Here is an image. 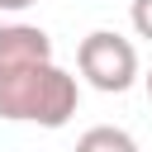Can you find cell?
Masks as SVG:
<instances>
[{
  "instance_id": "5b68a950",
  "label": "cell",
  "mask_w": 152,
  "mask_h": 152,
  "mask_svg": "<svg viewBox=\"0 0 152 152\" xmlns=\"http://www.w3.org/2000/svg\"><path fill=\"white\" fill-rule=\"evenodd\" d=\"M128 24H133L138 38L152 43V0H133V5H128Z\"/></svg>"
},
{
  "instance_id": "277c9868",
  "label": "cell",
  "mask_w": 152,
  "mask_h": 152,
  "mask_svg": "<svg viewBox=\"0 0 152 152\" xmlns=\"http://www.w3.org/2000/svg\"><path fill=\"white\" fill-rule=\"evenodd\" d=\"M76 152H138L133 133L128 128H114V124H95L76 138Z\"/></svg>"
},
{
  "instance_id": "52a82bcc",
  "label": "cell",
  "mask_w": 152,
  "mask_h": 152,
  "mask_svg": "<svg viewBox=\"0 0 152 152\" xmlns=\"http://www.w3.org/2000/svg\"><path fill=\"white\" fill-rule=\"evenodd\" d=\"M142 86H147V100H152V66H147V76H142Z\"/></svg>"
},
{
  "instance_id": "7a4b0ae2",
  "label": "cell",
  "mask_w": 152,
  "mask_h": 152,
  "mask_svg": "<svg viewBox=\"0 0 152 152\" xmlns=\"http://www.w3.org/2000/svg\"><path fill=\"white\" fill-rule=\"evenodd\" d=\"M76 71H81L95 90L124 95V90L138 81V48H133L124 33H114V28H95V33H86L81 48H76Z\"/></svg>"
},
{
  "instance_id": "8992f818",
  "label": "cell",
  "mask_w": 152,
  "mask_h": 152,
  "mask_svg": "<svg viewBox=\"0 0 152 152\" xmlns=\"http://www.w3.org/2000/svg\"><path fill=\"white\" fill-rule=\"evenodd\" d=\"M28 5H38V0H0V10H28Z\"/></svg>"
},
{
  "instance_id": "3957f363",
  "label": "cell",
  "mask_w": 152,
  "mask_h": 152,
  "mask_svg": "<svg viewBox=\"0 0 152 152\" xmlns=\"http://www.w3.org/2000/svg\"><path fill=\"white\" fill-rule=\"evenodd\" d=\"M52 62V38L38 24H0V71Z\"/></svg>"
},
{
  "instance_id": "6da1fadb",
  "label": "cell",
  "mask_w": 152,
  "mask_h": 152,
  "mask_svg": "<svg viewBox=\"0 0 152 152\" xmlns=\"http://www.w3.org/2000/svg\"><path fill=\"white\" fill-rule=\"evenodd\" d=\"M76 109H81V86L57 62H33V66L0 71V119L62 128V124H71Z\"/></svg>"
}]
</instances>
